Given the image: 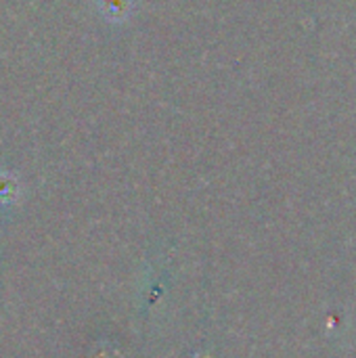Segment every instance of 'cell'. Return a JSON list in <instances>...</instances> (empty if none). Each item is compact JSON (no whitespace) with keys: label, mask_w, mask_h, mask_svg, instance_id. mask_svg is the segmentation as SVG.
Masks as SVG:
<instances>
[{"label":"cell","mask_w":356,"mask_h":358,"mask_svg":"<svg viewBox=\"0 0 356 358\" xmlns=\"http://www.w3.org/2000/svg\"><path fill=\"white\" fill-rule=\"evenodd\" d=\"M13 187H15V182L8 176H0V197H10Z\"/></svg>","instance_id":"1"}]
</instances>
